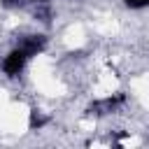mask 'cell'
Masks as SVG:
<instances>
[{"instance_id": "1", "label": "cell", "mask_w": 149, "mask_h": 149, "mask_svg": "<svg viewBox=\"0 0 149 149\" xmlns=\"http://www.w3.org/2000/svg\"><path fill=\"white\" fill-rule=\"evenodd\" d=\"M26 63H28L26 51L16 47V49H12V51L2 58V72H5L7 77H16V74H21V70L26 68Z\"/></svg>"}, {"instance_id": "2", "label": "cell", "mask_w": 149, "mask_h": 149, "mask_svg": "<svg viewBox=\"0 0 149 149\" xmlns=\"http://www.w3.org/2000/svg\"><path fill=\"white\" fill-rule=\"evenodd\" d=\"M44 47H47V37H44V35H28V37H23V40L19 42V49H23L28 58L42 54Z\"/></svg>"}, {"instance_id": "3", "label": "cell", "mask_w": 149, "mask_h": 149, "mask_svg": "<svg viewBox=\"0 0 149 149\" xmlns=\"http://www.w3.org/2000/svg\"><path fill=\"white\" fill-rule=\"evenodd\" d=\"M126 7H130V9H144V7H149V0H121Z\"/></svg>"}, {"instance_id": "4", "label": "cell", "mask_w": 149, "mask_h": 149, "mask_svg": "<svg viewBox=\"0 0 149 149\" xmlns=\"http://www.w3.org/2000/svg\"><path fill=\"white\" fill-rule=\"evenodd\" d=\"M33 2H47V0H33Z\"/></svg>"}]
</instances>
